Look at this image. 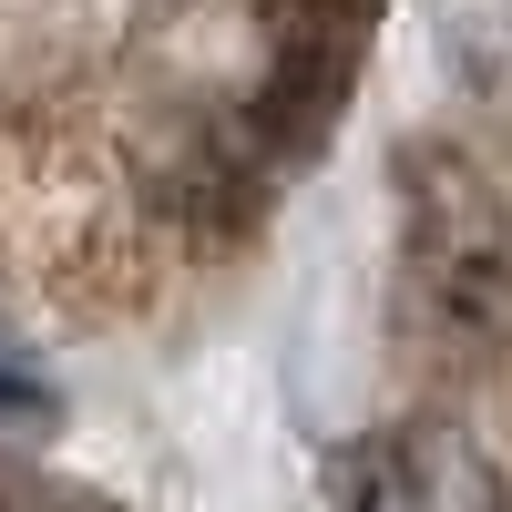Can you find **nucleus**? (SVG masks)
<instances>
[{
    "label": "nucleus",
    "mask_w": 512,
    "mask_h": 512,
    "mask_svg": "<svg viewBox=\"0 0 512 512\" xmlns=\"http://www.w3.org/2000/svg\"><path fill=\"white\" fill-rule=\"evenodd\" d=\"M400 277L441 349H512V216L472 164L431 144L400 164Z\"/></svg>",
    "instance_id": "obj_1"
},
{
    "label": "nucleus",
    "mask_w": 512,
    "mask_h": 512,
    "mask_svg": "<svg viewBox=\"0 0 512 512\" xmlns=\"http://www.w3.org/2000/svg\"><path fill=\"white\" fill-rule=\"evenodd\" d=\"M349 512H502V482L461 431L410 420L349 461Z\"/></svg>",
    "instance_id": "obj_2"
},
{
    "label": "nucleus",
    "mask_w": 512,
    "mask_h": 512,
    "mask_svg": "<svg viewBox=\"0 0 512 512\" xmlns=\"http://www.w3.org/2000/svg\"><path fill=\"white\" fill-rule=\"evenodd\" d=\"M41 420H52V390L21 359H0V431H41Z\"/></svg>",
    "instance_id": "obj_3"
}]
</instances>
